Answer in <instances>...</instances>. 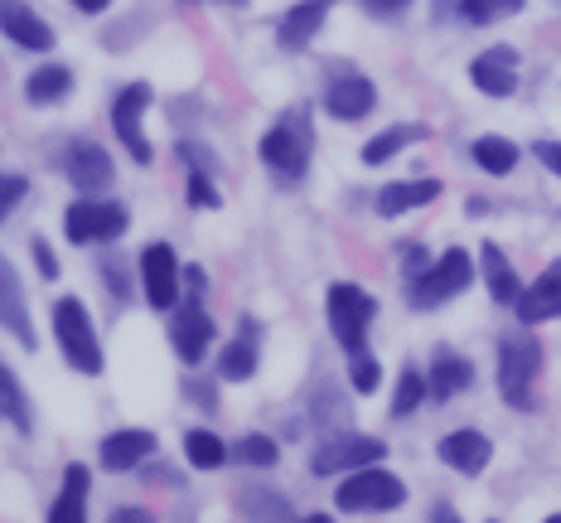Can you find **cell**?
I'll return each instance as SVG.
<instances>
[{
    "mask_svg": "<svg viewBox=\"0 0 561 523\" xmlns=\"http://www.w3.org/2000/svg\"><path fill=\"white\" fill-rule=\"evenodd\" d=\"M537 368H542V344L528 340V334L504 340V349H499V388H504V398L513 407H528V388Z\"/></svg>",
    "mask_w": 561,
    "mask_h": 523,
    "instance_id": "52a82bcc",
    "label": "cell"
},
{
    "mask_svg": "<svg viewBox=\"0 0 561 523\" xmlns=\"http://www.w3.org/2000/svg\"><path fill=\"white\" fill-rule=\"evenodd\" d=\"M150 107V88L146 83H131L116 98V107H112V126H116V136H122V146L131 150V156L140 160V166H150V141H146V132H140V112Z\"/></svg>",
    "mask_w": 561,
    "mask_h": 523,
    "instance_id": "30bf717a",
    "label": "cell"
},
{
    "mask_svg": "<svg viewBox=\"0 0 561 523\" xmlns=\"http://www.w3.org/2000/svg\"><path fill=\"white\" fill-rule=\"evenodd\" d=\"M0 190H5V194H0V208H5V214H10V208H15L20 200H25V190H30V184H25V174H5V184H0Z\"/></svg>",
    "mask_w": 561,
    "mask_h": 523,
    "instance_id": "8d00e7d4",
    "label": "cell"
},
{
    "mask_svg": "<svg viewBox=\"0 0 561 523\" xmlns=\"http://www.w3.org/2000/svg\"><path fill=\"white\" fill-rule=\"evenodd\" d=\"M334 0H300V5L286 10V20H280V44L286 49H300V44H310L314 34H320V20L324 10H330Z\"/></svg>",
    "mask_w": 561,
    "mask_h": 523,
    "instance_id": "44dd1931",
    "label": "cell"
},
{
    "mask_svg": "<svg viewBox=\"0 0 561 523\" xmlns=\"http://www.w3.org/2000/svg\"><path fill=\"white\" fill-rule=\"evenodd\" d=\"M112 523H156V514L150 509H116Z\"/></svg>",
    "mask_w": 561,
    "mask_h": 523,
    "instance_id": "ab89813d",
    "label": "cell"
},
{
    "mask_svg": "<svg viewBox=\"0 0 561 523\" xmlns=\"http://www.w3.org/2000/svg\"><path fill=\"white\" fill-rule=\"evenodd\" d=\"M460 0H436V20H446V10H455Z\"/></svg>",
    "mask_w": 561,
    "mask_h": 523,
    "instance_id": "ee69618b",
    "label": "cell"
},
{
    "mask_svg": "<svg viewBox=\"0 0 561 523\" xmlns=\"http://www.w3.org/2000/svg\"><path fill=\"white\" fill-rule=\"evenodd\" d=\"M474 282V262H470V252H460V248H450L446 258H436L426 266V272L412 282V306L416 310H431V306H440V300H450V296H460L465 286Z\"/></svg>",
    "mask_w": 561,
    "mask_h": 523,
    "instance_id": "3957f363",
    "label": "cell"
},
{
    "mask_svg": "<svg viewBox=\"0 0 561 523\" xmlns=\"http://www.w3.org/2000/svg\"><path fill=\"white\" fill-rule=\"evenodd\" d=\"M224 5H242V0H224Z\"/></svg>",
    "mask_w": 561,
    "mask_h": 523,
    "instance_id": "bcb514c9",
    "label": "cell"
},
{
    "mask_svg": "<svg viewBox=\"0 0 561 523\" xmlns=\"http://www.w3.org/2000/svg\"><path fill=\"white\" fill-rule=\"evenodd\" d=\"M232 456H238L242 465H256V470H266V465H276V456H280V451H276V441L272 436H242L238 441V446H232Z\"/></svg>",
    "mask_w": 561,
    "mask_h": 523,
    "instance_id": "1f68e13d",
    "label": "cell"
},
{
    "mask_svg": "<svg viewBox=\"0 0 561 523\" xmlns=\"http://www.w3.org/2000/svg\"><path fill=\"white\" fill-rule=\"evenodd\" d=\"M140 282H146V300L156 310H174L180 306V282H184V266L174 262V252L165 242H150L140 252Z\"/></svg>",
    "mask_w": 561,
    "mask_h": 523,
    "instance_id": "9c48e42d",
    "label": "cell"
},
{
    "mask_svg": "<svg viewBox=\"0 0 561 523\" xmlns=\"http://www.w3.org/2000/svg\"><path fill=\"white\" fill-rule=\"evenodd\" d=\"M208 344H214V320L198 306V296L174 306V349H180L184 364H198V359L208 354Z\"/></svg>",
    "mask_w": 561,
    "mask_h": 523,
    "instance_id": "8fae6325",
    "label": "cell"
},
{
    "mask_svg": "<svg viewBox=\"0 0 561 523\" xmlns=\"http://www.w3.org/2000/svg\"><path fill=\"white\" fill-rule=\"evenodd\" d=\"M474 383V364L460 354H450V349H440L436 359H431V398H455V393H465Z\"/></svg>",
    "mask_w": 561,
    "mask_h": 523,
    "instance_id": "ffe728a7",
    "label": "cell"
},
{
    "mask_svg": "<svg viewBox=\"0 0 561 523\" xmlns=\"http://www.w3.org/2000/svg\"><path fill=\"white\" fill-rule=\"evenodd\" d=\"M156 451V432H112L107 441H102V470L122 475V470H136L140 461Z\"/></svg>",
    "mask_w": 561,
    "mask_h": 523,
    "instance_id": "e0dca14e",
    "label": "cell"
},
{
    "mask_svg": "<svg viewBox=\"0 0 561 523\" xmlns=\"http://www.w3.org/2000/svg\"><path fill=\"white\" fill-rule=\"evenodd\" d=\"M83 499H88V470H83V465H68L64 490H58L54 509H49V523H88Z\"/></svg>",
    "mask_w": 561,
    "mask_h": 523,
    "instance_id": "7402d4cb",
    "label": "cell"
},
{
    "mask_svg": "<svg viewBox=\"0 0 561 523\" xmlns=\"http://www.w3.org/2000/svg\"><path fill=\"white\" fill-rule=\"evenodd\" d=\"M474 166L489 170V174H508L513 166H518V146L504 141V136H479V141L470 146Z\"/></svg>",
    "mask_w": 561,
    "mask_h": 523,
    "instance_id": "484cf974",
    "label": "cell"
},
{
    "mask_svg": "<svg viewBox=\"0 0 561 523\" xmlns=\"http://www.w3.org/2000/svg\"><path fill=\"white\" fill-rule=\"evenodd\" d=\"M242 509L256 519V523H290V504L280 494L272 490H252V494H242Z\"/></svg>",
    "mask_w": 561,
    "mask_h": 523,
    "instance_id": "f546056e",
    "label": "cell"
},
{
    "mask_svg": "<svg viewBox=\"0 0 561 523\" xmlns=\"http://www.w3.org/2000/svg\"><path fill=\"white\" fill-rule=\"evenodd\" d=\"M348 378H354V388H358V393H378V383H382V368H378V359H368V354H354V359H348Z\"/></svg>",
    "mask_w": 561,
    "mask_h": 523,
    "instance_id": "e575fe53",
    "label": "cell"
},
{
    "mask_svg": "<svg viewBox=\"0 0 561 523\" xmlns=\"http://www.w3.org/2000/svg\"><path fill=\"white\" fill-rule=\"evenodd\" d=\"M513 64H518V54L513 49H489L484 58H474L470 78L479 92H489V98H508L513 88H518V73H513Z\"/></svg>",
    "mask_w": 561,
    "mask_h": 523,
    "instance_id": "ac0fdd59",
    "label": "cell"
},
{
    "mask_svg": "<svg viewBox=\"0 0 561 523\" xmlns=\"http://www.w3.org/2000/svg\"><path fill=\"white\" fill-rule=\"evenodd\" d=\"M68 242H112L126 232V208L122 204H102V200H78L64 218Z\"/></svg>",
    "mask_w": 561,
    "mask_h": 523,
    "instance_id": "ba28073f",
    "label": "cell"
},
{
    "mask_svg": "<svg viewBox=\"0 0 561 523\" xmlns=\"http://www.w3.org/2000/svg\"><path fill=\"white\" fill-rule=\"evenodd\" d=\"M54 334H58V349H64V359L78 368V374H102L98 334H92L88 306L78 296H64L54 306Z\"/></svg>",
    "mask_w": 561,
    "mask_h": 523,
    "instance_id": "7a4b0ae2",
    "label": "cell"
},
{
    "mask_svg": "<svg viewBox=\"0 0 561 523\" xmlns=\"http://www.w3.org/2000/svg\"><path fill=\"white\" fill-rule=\"evenodd\" d=\"M324 310H330L334 340L344 344L348 354H364V334H368V320H373V296L368 291H358L354 282H339V286H330Z\"/></svg>",
    "mask_w": 561,
    "mask_h": 523,
    "instance_id": "277c9868",
    "label": "cell"
},
{
    "mask_svg": "<svg viewBox=\"0 0 561 523\" xmlns=\"http://www.w3.org/2000/svg\"><path fill=\"white\" fill-rule=\"evenodd\" d=\"M262 160L266 170L280 174V180H300L306 174V160H310V126L306 116H286V122L276 126V132L262 136Z\"/></svg>",
    "mask_w": 561,
    "mask_h": 523,
    "instance_id": "5b68a950",
    "label": "cell"
},
{
    "mask_svg": "<svg viewBox=\"0 0 561 523\" xmlns=\"http://www.w3.org/2000/svg\"><path fill=\"white\" fill-rule=\"evenodd\" d=\"M300 523H334L330 514H310V519H300Z\"/></svg>",
    "mask_w": 561,
    "mask_h": 523,
    "instance_id": "f6af8a7d",
    "label": "cell"
},
{
    "mask_svg": "<svg viewBox=\"0 0 561 523\" xmlns=\"http://www.w3.org/2000/svg\"><path fill=\"white\" fill-rule=\"evenodd\" d=\"M334 504L348 509V514H388V509L407 504V485L397 475L378 470V465H364L334 490Z\"/></svg>",
    "mask_w": 561,
    "mask_h": 523,
    "instance_id": "6da1fadb",
    "label": "cell"
},
{
    "mask_svg": "<svg viewBox=\"0 0 561 523\" xmlns=\"http://www.w3.org/2000/svg\"><path fill=\"white\" fill-rule=\"evenodd\" d=\"M73 5H78V10H83V15H98V10H107V5H112V0H73Z\"/></svg>",
    "mask_w": 561,
    "mask_h": 523,
    "instance_id": "7bdbcfd3",
    "label": "cell"
},
{
    "mask_svg": "<svg viewBox=\"0 0 561 523\" xmlns=\"http://www.w3.org/2000/svg\"><path fill=\"white\" fill-rule=\"evenodd\" d=\"M537 160H542L547 170H557L561 174V141H537V150H533Z\"/></svg>",
    "mask_w": 561,
    "mask_h": 523,
    "instance_id": "74e56055",
    "label": "cell"
},
{
    "mask_svg": "<svg viewBox=\"0 0 561 523\" xmlns=\"http://www.w3.org/2000/svg\"><path fill=\"white\" fill-rule=\"evenodd\" d=\"M0 300H5V330L15 334L25 349H34V330H30V316H25V296H20V282H15V266H0Z\"/></svg>",
    "mask_w": 561,
    "mask_h": 523,
    "instance_id": "603a6c76",
    "label": "cell"
},
{
    "mask_svg": "<svg viewBox=\"0 0 561 523\" xmlns=\"http://www.w3.org/2000/svg\"><path fill=\"white\" fill-rule=\"evenodd\" d=\"M436 194H440V180H402V184H388V190H378L373 208H378L382 218H397V214H407V208L431 204Z\"/></svg>",
    "mask_w": 561,
    "mask_h": 523,
    "instance_id": "d6986e66",
    "label": "cell"
},
{
    "mask_svg": "<svg viewBox=\"0 0 561 523\" xmlns=\"http://www.w3.org/2000/svg\"><path fill=\"white\" fill-rule=\"evenodd\" d=\"M388 456L378 436H354V432H339V436H324L310 456V470L314 475H339V470H364V465H378Z\"/></svg>",
    "mask_w": 561,
    "mask_h": 523,
    "instance_id": "8992f818",
    "label": "cell"
},
{
    "mask_svg": "<svg viewBox=\"0 0 561 523\" xmlns=\"http://www.w3.org/2000/svg\"><path fill=\"white\" fill-rule=\"evenodd\" d=\"M523 0H460V10H465V20L470 25H494L499 15H513Z\"/></svg>",
    "mask_w": 561,
    "mask_h": 523,
    "instance_id": "836d02e7",
    "label": "cell"
},
{
    "mask_svg": "<svg viewBox=\"0 0 561 523\" xmlns=\"http://www.w3.org/2000/svg\"><path fill=\"white\" fill-rule=\"evenodd\" d=\"M0 25H5V39H15L20 49H39V54L54 49V30L44 25L30 5H20V0H5V5H0Z\"/></svg>",
    "mask_w": 561,
    "mask_h": 523,
    "instance_id": "5bb4252c",
    "label": "cell"
},
{
    "mask_svg": "<svg viewBox=\"0 0 561 523\" xmlns=\"http://www.w3.org/2000/svg\"><path fill=\"white\" fill-rule=\"evenodd\" d=\"M407 0H364V10L368 15H397V10H402Z\"/></svg>",
    "mask_w": 561,
    "mask_h": 523,
    "instance_id": "60d3db41",
    "label": "cell"
},
{
    "mask_svg": "<svg viewBox=\"0 0 561 523\" xmlns=\"http://www.w3.org/2000/svg\"><path fill=\"white\" fill-rule=\"evenodd\" d=\"M479 262H484V276H489V291H494V300H518L523 291H518V276H513V266L508 258L494 248V242H484V252H479Z\"/></svg>",
    "mask_w": 561,
    "mask_h": 523,
    "instance_id": "cb8c5ba5",
    "label": "cell"
},
{
    "mask_svg": "<svg viewBox=\"0 0 561 523\" xmlns=\"http://www.w3.org/2000/svg\"><path fill=\"white\" fill-rule=\"evenodd\" d=\"M436 451H440V461L455 465L460 475H479V470L489 465V456H494L489 436H484V432H470V427H465V432H450Z\"/></svg>",
    "mask_w": 561,
    "mask_h": 523,
    "instance_id": "9a60e30c",
    "label": "cell"
},
{
    "mask_svg": "<svg viewBox=\"0 0 561 523\" xmlns=\"http://www.w3.org/2000/svg\"><path fill=\"white\" fill-rule=\"evenodd\" d=\"M0 402H5V422L15 427L20 436L30 432V407H25V398H20V383H15V374H0Z\"/></svg>",
    "mask_w": 561,
    "mask_h": 523,
    "instance_id": "4dcf8cb0",
    "label": "cell"
},
{
    "mask_svg": "<svg viewBox=\"0 0 561 523\" xmlns=\"http://www.w3.org/2000/svg\"><path fill=\"white\" fill-rule=\"evenodd\" d=\"M68 88H73V73H68L64 64H49V68H34L30 73V83H25V98L30 102H58V98H68Z\"/></svg>",
    "mask_w": 561,
    "mask_h": 523,
    "instance_id": "d4e9b609",
    "label": "cell"
},
{
    "mask_svg": "<svg viewBox=\"0 0 561 523\" xmlns=\"http://www.w3.org/2000/svg\"><path fill=\"white\" fill-rule=\"evenodd\" d=\"M547 523H561V514H552V519H547Z\"/></svg>",
    "mask_w": 561,
    "mask_h": 523,
    "instance_id": "7dc6e473",
    "label": "cell"
},
{
    "mask_svg": "<svg viewBox=\"0 0 561 523\" xmlns=\"http://www.w3.org/2000/svg\"><path fill=\"white\" fill-rule=\"evenodd\" d=\"M373 102H378V92H373L368 78H334L330 92H324V107H330V116H339V122L368 116Z\"/></svg>",
    "mask_w": 561,
    "mask_h": 523,
    "instance_id": "2e32d148",
    "label": "cell"
},
{
    "mask_svg": "<svg viewBox=\"0 0 561 523\" xmlns=\"http://www.w3.org/2000/svg\"><path fill=\"white\" fill-rule=\"evenodd\" d=\"M426 393H431V383H421V374H412V368H402V378H397V398H392V417L416 412Z\"/></svg>",
    "mask_w": 561,
    "mask_h": 523,
    "instance_id": "d6a6232c",
    "label": "cell"
},
{
    "mask_svg": "<svg viewBox=\"0 0 561 523\" xmlns=\"http://www.w3.org/2000/svg\"><path fill=\"white\" fill-rule=\"evenodd\" d=\"M431 523H460V514H455L450 504H436V509H431Z\"/></svg>",
    "mask_w": 561,
    "mask_h": 523,
    "instance_id": "b9f144b4",
    "label": "cell"
},
{
    "mask_svg": "<svg viewBox=\"0 0 561 523\" xmlns=\"http://www.w3.org/2000/svg\"><path fill=\"white\" fill-rule=\"evenodd\" d=\"M64 174L83 194H98V190H107V184H112V160H107V150H102V146L73 141V146H68V156H64Z\"/></svg>",
    "mask_w": 561,
    "mask_h": 523,
    "instance_id": "7c38bea8",
    "label": "cell"
},
{
    "mask_svg": "<svg viewBox=\"0 0 561 523\" xmlns=\"http://www.w3.org/2000/svg\"><path fill=\"white\" fill-rule=\"evenodd\" d=\"M252 368H256V344L242 334V340H232L224 354H218V374L224 378H252Z\"/></svg>",
    "mask_w": 561,
    "mask_h": 523,
    "instance_id": "f1b7e54d",
    "label": "cell"
},
{
    "mask_svg": "<svg viewBox=\"0 0 561 523\" xmlns=\"http://www.w3.org/2000/svg\"><path fill=\"white\" fill-rule=\"evenodd\" d=\"M190 204L194 208H218V190L214 184H208V174H190Z\"/></svg>",
    "mask_w": 561,
    "mask_h": 523,
    "instance_id": "d590c367",
    "label": "cell"
},
{
    "mask_svg": "<svg viewBox=\"0 0 561 523\" xmlns=\"http://www.w3.org/2000/svg\"><path fill=\"white\" fill-rule=\"evenodd\" d=\"M34 262H39V272H44V276H58V262H54L49 242H34Z\"/></svg>",
    "mask_w": 561,
    "mask_h": 523,
    "instance_id": "f35d334b",
    "label": "cell"
},
{
    "mask_svg": "<svg viewBox=\"0 0 561 523\" xmlns=\"http://www.w3.org/2000/svg\"><path fill=\"white\" fill-rule=\"evenodd\" d=\"M184 456H190V465H198V470H218V465L228 461V446L214 432H190L184 436Z\"/></svg>",
    "mask_w": 561,
    "mask_h": 523,
    "instance_id": "83f0119b",
    "label": "cell"
},
{
    "mask_svg": "<svg viewBox=\"0 0 561 523\" xmlns=\"http://www.w3.org/2000/svg\"><path fill=\"white\" fill-rule=\"evenodd\" d=\"M421 136H426V132H421V126H392V132L373 136V141L364 146V160H368V166H382V160H392L397 150H402V146H412V141H421Z\"/></svg>",
    "mask_w": 561,
    "mask_h": 523,
    "instance_id": "4316f807",
    "label": "cell"
},
{
    "mask_svg": "<svg viewBox=\"0 0 561 523\" xmlns=\"http://www.w3.org/2000/svg\"><path fill=\"white\" fill-rule=\"evenodd\" d=\"M513 306H518V320H523V325L557 320V316H561V262L547 266V272L537 276V282L523 291V296L513 300Z\"/></svg>",
    "mask_w": 561,
    "mask_h": 523,
    "instance_id": "4fadbf2b",
    "label": "cell"
}]
</instances>
